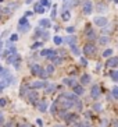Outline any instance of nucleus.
Masks as SVG:
<instances>
[{
  "label": "nucleus",
  "instance_id": "f257e3e1",
  "mask_svg": "<svg viewBox=\"0 0 118 127\" xmlns=\"http://www.w3.org/2000/svg\"><path fill=\"white\" fill-rule=\"evenodd\" d=\"M56 101L59 103V108L64 109V110H70V109H72L75 106V102L79 101V96L75 95L74 92H64Z\"/></svg>",
  "mask_w": 118,
  "mask_h": 127
},
{
  "label": "nucleus",
  "instance_id": "f03ea898",
  "mask_svg": "<svg viewBox=\"0 0 118 127\" xmlns=\"http://www.w3.org/2000/svg\"><path fill=\"white\" fill-rule=\"evenodd\" d=\"M82 52H83V55H85L86 57H93V56H96L97 49H96V46L90 42V43H86V45L83 46V50H82Z\"/></svg>",
  "mask_w": 118,
  "mask_h": 127
},
{
  "label": "nucleus",
  "instance_id": "7ed1b4c3",
  "mask_svg": "<svg viewBox=\"0 0 118 127\" xmlns=\"http://www.w3.org/2000/svg\"><path fill=\"white\" fill-rule=\"evenodd\" d=\"M29 30H31L29 21H28V18L24 15V17H21L20 21H18V31L20 32H28Z\"/></svg>",
  "mask_w": 118,
  "mask_h": 127
},
{
  "label": "nucleus",
  "instance_id": "20e7f679",
  "mask_svg": "<svg viewBox=\"0 0 118 127\" xmlns=\"http://www.w3.org/2000/svg\"><path fill=\"white\" fill-rule=\"evenodd\" d=\"M82 13L85 15H89L93 13V3L92 0H83L82 1Z\"/></svg>",
  "mask_w": 118,
  "mask_h": 127
},
{
  "label": "nucleus",
  "instance_id": "39448f33",
  "mask_svg": "<svg viewBox=\"0 0 118 127\" xmlns=\"http://www.w3.org/2000/svg\"><path fill=\"white\" fill-rule=\"evenodd\" d=\"M93 24L100 28H104L106 25H108V20L107 17H104V15H96L95 18H93Z\"/></svg>",
  "mask_w": 118,
  "mask_h": 127
},
{
  "label": "nucleus",
  "instance_id": "423d86ee",
  "mask_svg": "<svg viewBox=\"0 0 118 127\" xmlns=\"http://www.w3.org/2000/svg\"><path fill=\"white\" fill-rule=\"evenodd\" d=\"M26 98H28L29 103H32V105H36L38 102H39V94H38L36 90L28 91V94H26Z\"/></svg>",
  "mask_w": 118,
  "mask_h": 127
},
{
  "label": "nucleus",
  "instance_id": "0eeeda50",
  "mask_svg": "<svg viewBox=\"0 0 118 127\" xmlns=\"http://www.w3.org/2000/svg\"><path fill=\"white\" fill-rule=\"evenodd\" d=\"M47 84H49V82L46 81V80H38V81H33L32 84H29V88L38 91V90H42V88H44Z\"/></svg>",
  "mask_w": 118,
  "mask_h": 127
},
{
  "label": "nucleus",
  "instance_id": "6e6552de",
  "mask_svg": "<svg viewBox=\"0 0 118 127\" xmlns=\"http://www.w3.org/2000/svg\"><path fill=\"white\" fill-rule=\"evenodd\" d=\"M56 55H57V52H56L54 49H43V50H40V56L44 57V59H49V60H52Z\"/></svg>",
  "mask_w": 118,
  "mask_h": 127
},
{
  "label": "nucleus",
  "instance_id": "1a4fd4ad",
  "mask_svg": "<svg viewBox=\"0 0 118 127\" xmlns=\"http://www.w3.org/2000/svg\"><path fill=\"white\" fill-rule=\"evenodd\" d=\"M67 124H74L79 120V115L78 113H67V116L64 117Z\"/></svg>",
  "mask_w": 118,
  "mask_h": 127
},
{
  "label": "nucleus",
  "instance_id": "9d476101",
  "mask_svg": "<svg viewBox=\"0 0 118 127\" xmlns=\"http://www.w3.org/2000/svg\"><path fill=\"white\" fill-rule=\"evenodd\" d=\"M100 94H101L100 87L97 85V84H93L92 88H90V98H92V99H99Z\"/></svg>",
  "mask_w": 118,
  "mask_h": 127
},
{
  "label": "nucleus",
  "instance_id": "9b49d317",
  "mask_svg": "<svg viewBox=\"0 0 118 127\" xmlns=\"http://www.w3.org/2000/svg\"><path fill=\"white\" fill-rule=\"evenodd\" d=\"M86 39H88V41H90V42H93V41H96V39H97L96 32H95V30H92V28H90V25L86 27Z\"/></svg>",
  "mask_w": 118,
  "mask_h": 127
},
{
  "label": "nucleus",
  "instance_id": "f8f14e48",
  "mask_svg": "<svg viewBox=\"0 0 118 127\" xmlns=\"http://www.w3.org/2000/svg\"><path fill=\"white\" fill-rule=\"evenodd\" d=\"M106 67L107 68H117L118 67V57H108V60L106 62Z\"/></svg>",
  "mask_w": 118,
  "mask_h": 127
},
{
  "label": "nucleus",
  "instance_id": "ddd939ff",
  "mask_svg": "<svg viewBox=\"0 0 118 127\" xmlns=\"http://www.w3.org/2000/svg\"><path fill=\"white\" fill-rule=\"evenodd\" d=\"M42 71H43V67H42L40 64H32V66H31V73H32L33 75H36V77L40 75Z\"/></svg>",
  "mask_w": 118,
  "mask_h": 127
},
{
  "label": "nucleus",
  "instance_id": "4468645a",
  "mask_svg": "<svg viewBox=\"0 0 118 127\" xmlns=\"http://www.w3.org/2000/svg\"><path fill=\"white\" fill-rule=\"evenodd\" d=\"M63 84L67 87H74L78 84V80L74 78V77H65V78L63 80Z\"/></svg>",
  "mask_w": 118,
  "mask_h": 127
},
{
  "label": "nucleus",
  "instance_id": "2eb2a0df",
  "mask_svg": "<svg viewBox=\"0 0 118 127\" xmlns=\"http://www.w3.org/2000/svg\"><path fill=\"white\" fill-rule=\"evenodd\" d=\"M18 59H20V55L15 52V53H11V55H8L7 59H6V62H7L8 64H13V63H15Z\"/></svg>",
  "mask_w": 118,
  "mask_h": 127
},
{
  "label": "nucleus",
  "instance_id": "dca6fc26",
  "mask_svg": "<svg viewBox=\"0 0 118 127\" xmlns=\"http://www.w3.org/2000/svg\"><path fill=\"white\" fill-rule=\"evenodd\" d=\"M72 91H74V94H75V95H78V96H81V95H83V94H85L83 85H79V84H77V85L72 87Z\"/></svg>",
  "mask_w": 118,
  "mask_h": 127
},
{
  "label": "nucleus",
  "instance_id": "f3484780",
  "mask_svg": "<svg viewBox=\"0 0 118 127\" xmlns=\"http://www.w3.org/2000/svg\"><path fill=\"white\" fill-rule=\"evenodd\" d=\"M39 27L40 28H50L52 27V20H49V18H42L40 21H39Z\"/></svg>",
  "mask_w": 118,
  "mask_h": 127
},
{
  "label": "nucleus",
  "instance_id": "a211bd4d",
  "mask_svg": "<svg viewBox=\"0 0 118 127\" xmlns=\"http://www.w3.org/2000/svg\"><path fill=\"white\" fill-rule=\"evenodd\" d=\"M90 80H92V77L89 74H82L81 78H79V81H81V85H88V84H90Z\"/></svg>",
  "mask_w": 118,
  "mask_h": 127
},
{
  "label": "nucleus",
  "instance_id": "6ab92c4d",
  "mask_svg": "<svg viewBox=\"0 0 118 127\" xmlns=\"http://www.w3.org/2000/svg\"><path fill=\"white\" fill-rule=\"evenodd\" d=\"M108 6L106 3H97L96 4V11L97 13H107Z\"/></svg>",
  "mask_w": 118,
  "mask_h": 127
},
{
  "label": "nucleus",
  "instance_id": "aec40b11",
  "mask_svg": "<svg viewBox=\"0 0 118 127\" xmlns=\"http://www.w3.org/2000/svg\"><path fill=\"white\" fill-rule=\"evenodd\" d=\"M28 91H29V84H22L21 88H20V96H21V98L26 96Z\"/></svg>",
  "mask_w": 118,
  "mask_h": 127
},
{
  "label": "nucleus",
  "instance_id": "412c9836",
  "mask_svg": "<svg viewBox=\"0 0 118 127\" xmlns=\"http://www.w3.org/2000/svg\"><path fill=\"white\" fill-rule=\"evenodd\" d=\"M36 106H38V109H39L40 112H46L47 108H49V103H47V101H40V102L36 103Z\"/></svg>",
  "mask_w": 118,
  "mask_h": 127
},
{
  "label": "nucleus",
  "instance_id": "4be33fe9",
  "mask_svg": "<svg viewBox=\"0 0 118 127\" xmlns=\"http://www.w3.org/2000/svg\"><path fill=\"white\" fill-rule=\"evenodd\" d=\"M97 41H99V43H100L101 46H104V45H108L111 39H110V36H107V35H101V36L97 39Z\"/></svg>",
  "mask_w": 118,
  "mask_h": 127
},
{
  "label": "nucleus",
  "instance_id": "5701e85b",
  "mask_svg": "<svg viewBox=\"0 0 118 127\" xmlns=\"http://www.w3.org/2000/svg\"><path fill=\"white\" fill-rule=\"evenodd\" d=\"M52 62H53V66H60V64H63V62H64V57L59 56V55H56V56L52 59Z\"/></svg>",
  "mask_w": 118,
  "mask_h": 127
},
{
  "label": "nucleus",
  "instance_id": "b1692460",
  "mask_svg": "<svg viewBox=\"0 0 118 127\" xmlns=\"http://www.w3.org/2000/svg\"><path fill=\"white\" fill-rule=\"evenodd\" d=\"M44 10H46V8H44L40 3H35V8H33V11L36 13V14H43Z\"/></svg>",
  "mask_w": 118,
  "mask_h": 127
},
{
  "label": "nucleus",
  "instance_id": "393cba45",
  "mask_svg": "<svg viewBox=\"0 0 118 127\" xmlns=\"http://www.w3.org/2000/svg\"><path fill=\"white\" fill-rule=\"evenodd\" d=\"M65 42L68 43V46H70V45H75V42H77V36H75V35H68V36L65 38Z\"/></svg>",
  "mask_w": 118,
  "mask_h": 127
},
{
  "label": "nucleus",
  "instance_id": "a878e982",
  "mask_svg": "<svg viewBox=\"0 0 118 127\" xmlns=\"http://www.w3.org/2000/svg\"><path fill=\"white\" fill-rule=\"evenodd\" d=\"M56 88H57V87L54 85V84H47V85L44 87V94H52V92H54L56 91Z\"/></svg>",
  "mask_w": 118,
  "mask_h": 127
},
{
  "label": "nucleus",
  "instance_id": "bb28decb",
  "mask_svg": "<svg viewBox=\"0 0 118 127\" xmlns=\"http://www.w3.org/2000/svg\"><path fill=\"white\" fill-rule=\"evenodd\" d=\"M44 68V71H46V74L47 75H52L53 73H54V66L53 64H47L46 67H43Z\"/></svg>",
  "mask_w": 118,
  "mask_h": 127
},
{
  "label": "nucleus",
  "instance_id": "cd10ccee",
  "mask_svg": "<svg viewBox=\"0 0 118 127\" xmlns=\"http://www.w3.org/2000/svg\"><path fill=\"white\" fill-rule=\"evenodd\" d=\"M61 18H63L64 21H68V20L71 18V13H70V10H64V11L61 13Z\"/></svg>",
  "mask_w": 118,
  "mask_h": 127
},
{
  "label": "nucleus",
  "instance_id": "c85d7f7f",
  "mask_svg": "<svg viewBox=\"0 0 118 127\" xmlns=\"http://www.w3.org/2000/svg\"><path fill=\"white\" fill-rule=\"evenodd\" d=\"M110 77H111L113 81H118V70H114V68H113V70L110 71Z\"/></svg>",
  "mask_w": 118,
  "mask_h": 127
},
{
  "label": "nucleus",
  "instance_id": "c756f323",
  "mask_svg": "<svg viewBox=\"0 0 118 127\" xmlns=\"http://www.w3.org/2000/svg\"><path fill=\"white\" fill-rule=\"evenodd\" d=\"M113 53H114V50H113V49H106L101 56H103V57H107V59H108V57L113 56Z\"/></svg>",
  "mask_w": 118,
  "mask_h": 127
},
{
  "label": "nucleus",
  "instance_id": "7c9ffc66",
  "mask_svg": "<svg viewBox=\"0 0 118 127\" xmlns=\"http://www.w3.org/2000/svg\"><path fill=\"white\" fill-rule=\"evenodd\" d=\"M70 49H71V52L74 53V55H77V56H79V55H81V50L77 48V45H70Z\"/></svg>",
  "mask_w": 118,
  "mask_h": 127
},
{
  "label": "nucleus",
  "instance_id": "2f4dec72",
  "mask_svg": "<svg viewBox=\"0 0 118 127\" xmlns=\"http://www.w3.org/2000/svg\"><path fill=\"white\" fill-rule=\"evenodd\" d=\"M57 108H59V103H57V101L53 102L52 108H50V112H52V115H56L57 113Z\"/></svg>",
  "mask_w": 118,
  "mask_h": 127
},
{
  "label": "nucleus",
  "instance_id": "473e14b6",
  "mask_svg": "<svg viewBox=\"0 0 118 127\" xmlns=\"http://www.w3.org/2000/svg\"><path fill=\"white\" fill-rule=\"evenodd\" d=\"M10 75V70L8 68H3V71L0 73V78L3 80V78H6V77H8Z\"/></svg>",
  "mask_w": 118,
  "mask_h": 127
},
{
  "label": "nucleus",
  "instance_id": "72a5a7b5",
  "mask_svg": "<svg viewBox=\"0 0 118 127\" xmlns=\"http://www.w3.org/2000/svg\"><path fill=\"white\" fill-rule=\"evenodd\" d=\"M53 42H54V43H56L57 46H60L61 43H63V39H61V38H60L59 35H56V36L53 38Z\"/></svg>",
  "mask_w": 118,
  "mask_h": 127
},
{
  "label": "nucleus",
  "instance_id": "f704fd0d",
  "mask_svg": "<svg viewBox=\"0 0 118 127\" xmlns=\"http://www.w3.org/2000/svg\"><path fill=\"white\" fill-rule=\"evenodd\" d=\"M39 3H40V4H42V6H43L44 8H49V7H50V6H52V4H50V0H40Z\"/></svg>",
  "mask_w": 118,
  "mask_h": 127
},
{
  "label": "nucleus",
  "instance_id": "c9c22d12",
  "mask_svg": "<svg viewBox=\"0 0 118 127\" xmlns=\"http://www.w3.org/2000/svg\"><path fill=\"white\" fill-rule=\"evenodd\" d=\"M40 46H43V42H35V43H32L31 49H32V50H35V49H39Z\"/></svg>",
  "mask_w": 118,
  "mask_h": 127
},
{
  "label": "nucleus",
  "instance_id": "e433bc0d",
  "mask_svg": "<svg viewBox=\"0 0 118 127\" xmlns=\"http://www.w3.org/2000/svg\"><path fill=\"white\" fill-rule=\"evenodd\" d=\"M111 95H113L115 99H118V87H113V90H111Z\"/></svg>",
  "mask_w": 118,
  "mask_h": 127
},
{
  "label": "nucleus",
  "instance_id": "4c0bfd02",
  "mask_svg": "<svg viewBox=\"0 0 118 127\" xmlns=\"http://www.w3.org/2000/svg\"><path fill=\"white\" fill-rule=\"evenodd\" d=\"M72 126H74V127H90V124H88L86 122H85V123H78V122H77V123H74Z\"/></svg>",
  "mask_w": 118,
  "mask_h": 127
},
{
  "label": "nucleus",
  "instance_id": "58836bf2",
  "mask_svg": "<svg viewBox=\"0 0 118 127\" xmlns=\"http://www.w3.org/2000/svg\"><path fill=\"white\" fill-rule=\"evenodd\" d=\"M57 17V6H53L52 8V20H54Z\"/></svg>",
  "mask_w": 118,
  "mask_h": 127
},
{
  "label": "nucleus",
  "instance_id": "ea45409f",
  "mask_svg": "<svg viewBox=\"0 0 118 127\" xmlns=\"http://www.w3.org/2000/svg\"><path fill=\"white\" fill-rule=\"evenodd\" d=\"M42 38H43L44 41H49V39H50V34H49V31H43V34H42Z\"/></svg>",
  "mask_w": 118,
  "mask_h": 127
},
{
  "label": "nucleus",
  "instance_id": "a19ab883",
  "mask_svg": "<svg viewBox=\"0 0 118 127\" xmlns=\"http://www.w3.org/2000/svg\"><path fill=\"white\" fill-rule=\"evenodd\" d=\"M6 105H7V99H6V98H0V106L4 108Z\"/></svg>",
  "mask_w": 118,
  "mask_h": 127
},
{
  "label": "nucleus",
  "instance_id": "79ce46f5",
  "mask_svg": "<svg viewBox=\"0 0 118 127\" xmlns=\"http://www.w3.org/2000/svg\"><path fill=\"white\" fill-rule=\"evenodd\" d=\"M17 39H18V35L17 34H13L10 36V42H17Z\"/></svg>",
  "mask_w": 118,
  "mask_h": 127
},
{
  "label": "nucleus",
  "instance_id": "37998d69",
  "mask_svg": "<svg viewBox=\"0 0 118 127\" xmlns=\"http://www.w3.org/2000/svg\"><path fill=\"white\" fill-rule=\"evenodd\" d=\"M111 127H118V119H114L111 122Z\"/></svg>",
  "mask_w": 118,
  "mask_h": 127
},
{
  "label": "nucleus",
  "instance_id": "c03bdc74",
  "mask_svg": "<svg viewBox=\"0 0 118 127\" xmlns=\"http://www.w3.org/2000/svg\"><path fill=\"white\" fill-rule=\"evenodd\" d=\"M74 31H75L74 27H67V32H68V34H72Z\"/></svg>",
  "mask_w": 118,
  "mask_h": 127
},
{
  "label": "nucleus",
  "instance_id": "a18cd8bd",
  "mask_svg": "<svg viewBox=\"0 0 118 127\" xmlns=\"http://www.w3.org/2000/svg\"><path fill=\"white\" fill-rule=\"evenodd\" d=\"M17 127H35V126H31V124H28V123H21V124H18Z\"/></svg>",
  "mask_w": 118,
  "mask_h": 127
},
{
  "label": "nucleus",
  "instance_id": "49530a36",
  "mask_svg": "<svg viewBox=\"0 0 118 127\" xmlns=\"http://www.w3.org/2000/svg\"><path fill=\"white\" fill-rule=\"evenodd\" d=\"M81 64L82 66H88V62H86L85 57H81Z\"/></svg>",
  "mask_w": 118,
  "mask_h": 127
},
{
  "label": "nucleus",
  "instance_id": "de8ad7c7",
  "mask_svg": "<svg viewBox=\"0 0 118 127\" xmlns=\"http://www.w3.org/2000/svg\"><path fill=\"white\" fill-rule=\"evenodd\" d=\"M36 123H38V126H39V127H42V126H43V120H42V119H38Z\"/></svg>",
  "mask_w": 118,
  "mask_h": 127
},
{
  "label": "nucleus",
  "instance_id": "09e8293b",
  "mask_svg": "<svg viewBox=\"0 0 118 127\" xmlns=\"http://www.w3.org/2000/svg\"><path fill=\"white\" fill-rule=\"evenodd\" d=\"M3 46H4V42H3V39H0V52L3 50ZM1 55V53H0Z\"/></svg>",
  "mask_w": 118,
  "mask_h": 127
},
{
  "label": "nucleus",
  "instance_id": "8fccbe9b",
  "mask_svg": "<svg viewBox=\"0 0 118 127\" xmlns=\"http://www.w3.org/2000/svg\"><path fill=\"white\" fill-rule=\"evenodd\" d=\"M3 122H4V116H3V113L0 112V124H3Z\"/></svg>",
  "mask_w": 118,
  "mask_h": 127
},
{
  "label": "nucleus",
  "instance_id": "3c124183",
  "mask_svg": "<svg viewBox=\"0 0 118 127\" xmlns=\"http://www.w3.org/2000/svg\"><path fill=\"white\" fill-rule=\"evenodd\" d=\"M95 109H96V110H101V105L96 103V105H95Z\"/></svg>",
  "mask_w": 118,
  "mask_h": 127
},
{
  "label": "nucleus",
  "instance_id": "603ef678",
  "mask_svg": "<svg viewBox=\"0 0 118 127\" xmlns=\"http://www.w3.org/2000/svg\"><path fill=\"white\" fill-rule=\"evenodd\" d=\"M32 14H33V11H26L25 13V17L28 18V17H29V15H32Z\"/></svg>",
  "mask_w": 118,
  "mask_h": 127
},
{
  "label": "nucleus",
  "instance_id": "864d4df0",
  "mask_svg": "<svg viewBox=\"0 0 118 127\" xmlns=\"http://www.w3.org/2000/svg\"><path fill=\"white\" fill-rule=\"evenodd\" d=\"M32 1H33V0H26L25 4H32Z\"/></svg>",
  "mask_w": 118,
  "mask_h": 127
},
{
  "label": "nucleus",
  "instance_id": "5fc2aeb1",
  "mask_svg": "<svg viewBox=\"0 0 118 127\" xmlns=\"http://www.w3.org/2000/svg\"><path fill=\"white\" fill-rule=\"evenodd\" d=\"M3 127H13V126H11V123H6Z\"/></svg>",
  "mask_w": 118,
  "mask_h": 127
},
{
  "label": "nucleus",
  "instance_id": "6e6d98bb",
  "mask_svg": "<svg viewBox=\"0 0 118 127\" xmlns=\"http://www.w3.org/2000/svg\"><path fill=\"white\" fill-rule=\"evenodd\" d=\"M53 127H65V126H61V124H56V126H53Z\"/></svg>",
  "mask_w": 118,
  "mask_h": 127
},
{
  "label": "nucleus",
  "instance_id": "4d7b16f0",
  "mask_svg": "<svg viewBox=\"0 0 118 127\" xmlns=\"http://www.w3.org/2000/svg\"><path fill=\"white\" fill-rule=\"evenodd\" d=\"M3 68H4V67H1V66H0V73H1V71H3Z\"/></svg>",
  "mask_w": 118,
  "mask_h": 127
},
{
  "label": "nucleus",
  "instance_id": "13d9d810",
  "mask_svg": "<svg viewBox=\"0 0 118 127\" xmlns=\"http://www.w3.org/2000/svg\"><path fill=\"white\" fill-rule=\"evenodd\" d=\"M114 3H115V4H118V0H114Z\"/></svg>",
  "mask_w": 118,
  "mask_h": 127
},
{
  "label": "nucleus",
  "instance_id": "bf43d9fd",
  "mask_svg": "<svg viewBox=\"0 0 118 127\" xmlns=\"http://www.w3.org/2000/svg\"><path fill=\"white\" fill-rule=\"evenodd\" d=\"M1 91H3V88H0V94H1Z\"/></svg>",
  "mask_w": 118,
  "mask_h": 127
},
{
  "label": "nucleus",
  "instance_id": "052dcab7",
  "mask_svg": "<svg viewBox=\"0 0 118 127\" xmlns=\"http://www.w3.org/2000/svg\"><path fill=\"white\" fill-rule=\"evenodd\" d=\"M0 1H3V0H0Z\"/></svg>",
  "mask_w": 118,
  "mask_h": 127
}]
</instances>
